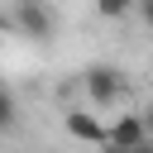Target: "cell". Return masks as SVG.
I'll return each mask as SVG.
<instances>
[{"label":"cell","mask_w":153,"mask_h":153,"mask_svg":"<svg viewBox=\"0 0 153 153\" xmlns=\"http://www.w3.org/2000/svg\"><path fill=\"white\" fill-rule=\"evenodd\" d=\"M76 86H81V96H86V110H96V115H110V110L124 100V91H129L124 72H120L115 62H91V67H81V72H76Z\"/></svg>","instance_id":"cell-1"},{"label":"cell","mask_w":153,"mask_h":153,"mask_svg":"<svg viewBox=\"0 0 153 153\" xmlns=\"http://www.w3.org/2000/svg\"><path fill=\"white\" fill-rule=\"evenodd\" d=\"M10 24H14L19 38H33V43H53L57 38L53 0H10Z\"/></svg>","instance_id":"cell-2"},{"label":"cell","mask_w":153,"mask_h":153,"mask_svg":"<svg viewBox=\"0 0 153 153\" xmlns=\"http://www.w3.org/2000/svg\"><path fill=\"white\" fill-rule=\"evenodd\" d=\"M62 134L72 143H86V148H100L105 143V115L86 110V105H67L62 110Z\"/></svg>","instance_id":"cell-3"},{"label":"cell","mask_w":153,"mask_h":153,"mask_svg":"<svg viewBox=\"0 0 153 153\" xmlns=\"http://www.w3.org/2000/svg\"><path fill=\"white\" fill-rule=\"evenodd\" d=\"M105 143L110 148H139V143H148V120L139 110H115V120H105Z\"/></svg>","instance_id":"cell-4"},{"label":"cell","mask_w":153,"mask_h":153,"mask_svg":"<svg viewBox=\"0 0 153 153\" xmlns=\"http://www.w3.org/2000/svg\"><path fill=\"white\" fill-rule=\"evenodd\" d=\"M91 10H96V19H105V24H124L129 14L153 19V0H91Z\"/></svg>","instance_id":"cell-5"},{"label":"cell","mask_w":153,"mask_h":153,"mask_svg":"<svg viewBox=\"0 0 153 153\" xmlns=\"http://www.w3.org/2000/svg\"><path fill=\"white\" fill-rule=\"evenodd\" d=\"M10 129H19V96H14V86L0 76V134H10Z\"/></svg>","instance_id":"cell-6"},{"label":"cell","mask_w":153,"mask_h":153,"mask_svg":"<svg viewBox=\"0 0 153 153\" xmlns=\"http://www.w3.org/2000/svg\"><path fill=\"white\" fill-rule=\"evenodd\" d=\"M100 153H129V148H110V143H100Z\"/></svg>","instance_id":"cell-7"}]
</instances>
